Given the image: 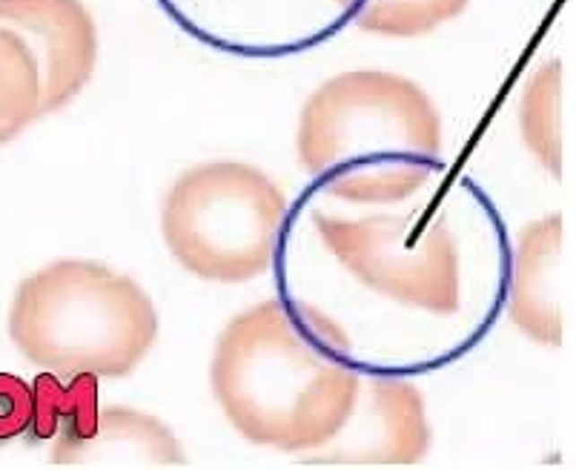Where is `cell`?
<instances>
[{
	"label": "cell",
	"mask_w": 576,
	"mask_h": 470,
	"mask_svg": "<svg viewBox=\"0 0 576 470\" xmlns=\"http://www.w3.org/2000/svg\"><path fill=\"white\" fill-rule=\"evenodd\" d=\"M431 193V189H427ZM342 204L307 187L275 264L282 299L356 370L410 376L476 347L505 307L511 249L479 187Z\"/></svg>",
	"instance_id": "1"
},
{
	"label": "cell",
	"mask_w": 576,
	"mask_h": 470,
	"mask_svg": "<svg viewBox=\"0 0 576 470\" xmlns=\"http://www.w3.org/2000/svg\"><path fill=\"white\" fill-rule=\"evenodd\" d=\"M295 152L310 187L342 204H398L445 178V126L422 86L350 69L304 100Z\"/></svg>",
	"instance_id": "2"
},
{
	"label": "cell",
	"mask_w": 576,
	"mask_h": 470,
	"mask_svg": "<svg viewBox=\"0 0 576 470\" xmlns=\"http://www.w3.org/2000/svg\"><path fill=\"white\" fill-rule=\"evenodd\" d=\"M359 373L278 296L230 318L210 361L213 396L235 433L287 457H301L338 431Z\"/></svg>",
	"instance_id": "3"
},
{
	"label": "cell",
	"mask_w": 576,
	"mask_h": 470,
	"mask_svg": "<svg viewBox=\"0 0 576 470\" xmlns=\"http://www.w3.org/2000/svg\"><path fill=\"white\" fill-rule=\"evenodd\" d=\"M158 330L150 292L90 258H61L26 275L9 307L12 344L61 379L129 376L155 347Z\"/></svg>",
	"instance_id": "4"
},
{
	"label": "cell",
	"mask_w": 576,
	"mask_h": 470,
	"mask_svg": "<svg viewBox=\"0 0 576 470\" xmlns=\"http://www.w3.org/2000/svg\"><path fill=\"white\" fill-rule=\"evenodd\" d=\"M290 201L244 161H206L181 172L161 201V239L201 282L244 284L273 270Z\"/></svg>",
	"instance_id": "5"
},
{
	"label": "cell",
	"mask_w": 576,
	"mask_h": 470,
	"mask_svg": "<svg viewBox=\"0 0 576 470\" xmlns=\"http://www.w3.org/2000/svg\"><path fill=\"white\" fill-rule=\"evenodd\" d=\"M431 442L424 396L410 376L362 370L356 399L338 431L295 462L313 467H407L431 453Z\"/></svg>",
	"instance_id": "6"
},
{
	"label": "cell",
	"mask_w": 576,
	"mask_h": 470,
	"mask_svg": "<svg viewBox=\"0 0 576 470\" xmlns=\"http://www.w3.org/2000/svg\"><path fill=\"white\" fill-rule=\"evenodd\" d=\"M0 26L12 29L35 57L43 118L69 107L92 81L98 26L81 0H0Z\"/></svg>",
	"instance_id": "7"
},
{
	"label": "cell",
	"mask_w": 576,
	"mask_h": 470,
	"mask_svg": "<svg viewBox=\"0 0 576 470\" xmlns=\"http://www.w3.org/2000/svg\"><path fill=\"white\" fill-rule=\"evenodd\" d=\"M57 467H184L187 453L164 422L132 407L98 405L95 413L52 439Z\"/></svg>",
	"instance_id": "8"
},
{
	"label": "cell",
	"mask_w": 576,
	"mask_h": 470,
	"mask_svg": "<svg viewBox=\"0 0 576 470\" xmlns=\"http://www.w3.org/2000/svg\"><path fill=\"white\" fill-rule=\"evenodd\" d=\"M563 253V215H545L519 232L511 249L505 310L525 335L539 344H563V310H559L556 270Z\"/></svg>",
	"instance_id": "9"
},
{
	"label": "cell",
	"mask_w": 576,
	"mask_h": 470,
	"mask_svg": "<svg viewBox=\"0 0 576 470\" xmlns=\"http://www.w3.org/2000/svg\"><path fill=\"white\" fill-rule=\"evenodd\" d=\"M470 0H333L345 21L379 38H422L456 21Z\"/></svg>",
	"instance_id": "10"
},
{
	"label": "cell",
	"mask_w": 576,
	"mask_h": 470,
	"mask_svg": "<svg viewBox=\"0 0 576 470\" xmlns=\"http://www.w3.org/2000/svg\"><path fill=\"white\" fill-rule=\"evenodd\" d=\"M525 146L554 178H563V64L545 61L519 100Z\"/></svg>",
	"instance_id": "11"
},
{
	"label": "cell",
	"mask_w": 576,
	"mask_h": 470,
	"mask_svg": "<svg viewBox=\"0 0 576 470\" xmlns=\"http://www.w3.org/2000/svg\"><path fill=\"white\" fill-rule=\"evenodd\" d=\"M43 118L40 69L26 43L0 26V146Z\"/></svg>",
	"instance_id": "12"
},
{
	"label": "cell",
	"mask_w": 576,
	"mask_h": 470,
	"mask_svg": "<svg viewBox=\"0 0 576 470\" xmlns=\"http://www.w3.org/2000/svg\"><path fill=\"white\" fill-rule=\"evenodd\" d=\"M35 390L21 376L0 373V442L32 431Z\"/></svg>",
	"instance_id": "13"
}]
</instances>
